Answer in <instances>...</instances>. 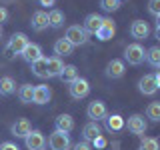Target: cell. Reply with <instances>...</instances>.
Returning <instances> with one entry per match:
<instances>
[{
  "mask_svg": "<svg viewBox=\"0 0 160 150\" xmlns=\"http://www.w3.org/2000/svg\"><path fill=\"white\" fill-rule=\"evenodd\" d=\"M154 78H156V84H158V90H160V70L154 74Z\"/></svg>",
  "mask_w": 160,
  "mask_h": 150,
  "instance_id": "obj_38",
  "label": "cell"
},
{
  "mask_svg": "<svg viewBox=\"0 0 160 150\" xmlns=\"http://www.w3.org/2000/svg\"><path fill=\"white\" fill-rule=\"evenodd\" d=\"M148 12L152 16H160V0H148Z\"/></svg>",
  "mask_w": 160,
  "mask_h": 150,
  "instance_id": "obj_32",
  "label": "cell"
},
{
  "mask_svg": "<svg viewBox=\"0 0 160 150\" xmlns=\"http://www.w3.org/2000/svg\"><path fill=\"white\" fill-rule=\"evenodd\" d=\"M60 80H62L64 84H70V82H74V80L78 78V68L74 66V64H64V70L60 72Z\"/></svg>",
  "mask_w": 160,
  "mask_h": 150,
  "instance_id": "obj_25",
  "label": "cell"
},
{
  "mask_svg": "<svg viewBox=\"0 0 160 150\" xmlns=\"http://www.w3.org/2000/svg\"><path fill=\"white\" fill-rule=\"evenodd\" d=\"M156 28H160V16H156Z\"/></svg>",
  "mask_w": 160,
  "mask_h": 150,
  "instance_id": "obj_40",
  "label": "cell"
},
{
  "mask_svg": "<svg viewBox=\"0 0 160 150\" xmlns=\"http://www.w3.org/2000/svg\"><path fill=\"white\" fill-rule=\"evenodd\" d=\"M28 36L24 32H16V34H12L8 40V46H6V54L8 56H14V54H22V50L28 46Z\"/></svg>",
  "mask_w": 160,
  "mask_h": 150,
  "instance_id": "obj_4",
  "label": "cell"
},
{
  "mask_svg": "<svg viewBox=\"0 0 160 150\" xmlns=\"http://www.w3.org/2000/svg\"><path fill=\"white\" fill-rule=\"evenodd\" d=\"M64 38L68 40L72 46H84V44L88 42V34L86 30L82 26H78V24H72V26L66 28V34H64Z\"/></svg>",
  "mask_w": 160,
  "mask_h": 150,
  "instance_id": "obj_3",
  "label": "cell"
},
{
  "mask_svg": "<svg viewBox=\"0 0 160 150\" xmlns=\"http://www.w3.org/2000/svg\"><path fill=\"white\" fill-rule=\"evenodd\" d=\"M54 52H56V56H70V54L74 52V46L68 42L66 38H58L56 42H54Z\"/></svg>",
  "mask_w": 160,
  "mask_h": 150,
  "instance_id": "obj_22",
  "label": "cell"
},
{
  "mask_svg": "<svg viewBox=\"0 0 160 150\" xmlns=\"http://www.w3.org/2000/svg\"><path fill=\"white\" fill-rule=\"evenodd\" d=\"M146 118H150L152 122H160V102L154 100L146 106Z\"/></svg>",
  "mask_w": 160,
  "mask_h": 150,
  "instance_id": "obj_29",
  "label": "cell"
},
{
  "mask_svg": "<svg viewBox=\"0 0 160 150\" xmlns=\"http://www.w3.org/2000/svg\"><path fill=\"white\" fill-rule=\"evenodd\" d=\"M42 6H54V0H38Z\"/></svg>",
  "mask_w": 160,
  "mask_h": 150,
  "instance_id": "obj_37",
  "label": "cell"
},
{
  "mask_svg": "<svg viewBox=\"0 0 160 150\" xmlns=\"http://www.w3.org/2000/svg\"><path fill=\"white\" fill-rule=\"evenodd\" d=\"M120 2H122V0H120Z\"/></svg>",
  "mask_w": 160,
  "mask_h": 150,
  "instance_id": "obj_42",
  "label": "cell"
},
{
  "mask_svg": "<svg viewBox=\"0 0 160 150\" xmlns=\"http://www.w3.org/2000/svg\"><path fill=\"white\" fill-rule=\"evenodd\" d=\"M2 36H4V30H2V26H0V40H2Z\"/></svg>",
  "mask_w": 160,
  "mask_h": 150,
  "instance_id": "obj_41",
  "label": "cell"
},
{
  "mask_svg": "<svg viewBox=\"0 0 160 150\" xmlns=\"http://www.w3.org/2000/svg\"><path fill=\"white\" fill-rule=\"evenodd\" d=\"M92 144H94L96 148H104V146H106V138H104L102 134H100V136H96V138L92 140Z\"/></svg>",
  "mask_w": 160,
  "mask_h": 150,
  "instance_id": "obj_34",
  "label": "cell"
},
{
  "mask_svg": "<svg viewBox=\"0 0 160 150\" xmlns=\"http://www.w3.org/2000/svg\"><path fill=\"white\" fill-rule=\"evenodd\" d=\"M104 126H106L108 132H118V130L124 128V118L120 116V114H106Z\"/></svg>",
  "mask_w": 160,
  "mask_h": 150,
  "instance_id": "obj_19",
  "label": "cell"
},
{
  "mask_svg": "<svg viewBox=\"0 0 160 150\" xmlns=\"http://www.w3.org/2000/svg\"><path fill=\"white\" fill-rule=\"evenodd\" d=\"M50 98H52V90H50V86H46V84L34 86V100H32V104L42 106V104H48L50 102Z\"/></svg>",
  "mask_w": 160,
  "mask_h": 150,
  "instance_id": "obj_13",
  "label": "cell"
},
{
  "mask_svg": "<svg viewBox=\"0 0 160 150\" xmlns=\"http://www.w3.org/2000/svg\"><path fill=\"white\" fill-rule=\"evenodd\" d=\"M72 150H92V144L86 142V140H80V142H76L72 146Z\"/></svg>",
  "mask_w": 160,
  "mask_h": 150,
  "instance_id": "obj_33",
  "label": "cell"
},
{
  "mask_svg": "<svg viewBox=\"0 0 160 150\" xmlns=\"http://www.w3.org/2000/svg\"><path fill=\"white\" fill-rule=\"evenodd\" d=\"M30 70H32V74L34 76H38V78H50L48 76V66H46V58H40L36 60V62H32L30 64Z\"/></svg>",
  "mask_w": 160,
  "mask_h": 150,
  "instance_id": "obj_24",
  "label": "cell"
},
{
  "mask_svg": "<svg viewBox=\"0 0 160 150\" xmlns=\"http://www.w3.org/2000/svg\"><path fill=\"white\" fill-rule=\"evenodd\" d=\"M68 94L72 96L74 100H82V98H86L88 94H90V82L86 78H76L74 82H70L68 84Z\"/></svg>",
  "mask_w": 160,
  "mask_h": 150,
  "instance_id": "obj_5",
  "label": "cell"
},
{
  "mask_svg": "<svg viewBox=\"0 0 160 150\" xmlns=\"http://www.w3.org/2000/svg\"><path fill=\"white\" fill-rule=\"evenodd\" d=\"M6 20H8V10L4 8V6H0V26H2Z\"/></svg>",
  "mask_w": 160,
  "mask_h": 150,
  "instance_id": "obj_36",
  "label": "cell"
},
{
  "mask_svg": "<svg viewBox=\"0 0 160 150\" xmlns=\"http://www.w3.org/2000/svg\"><path fill=\"white\" fill-rule=\"evenodd\" d=\"M24 146L28 150H44L46 148V138H44V134L40 132V130L32 128V132L24 138Z\"/></svg>",
  "mask_w": 160,
  "mask_h": 150,
  "instance_id": "obj_7",
  "label": "cell"
},
{
  "mask_svg": "<svg viewBox=\"0 0 160 150\" xmlns=\"http://www.w3.org/2000/svg\"><path fill=\"white\" fill-rule=\"evenodd\" d=\"M124 72H126V66H124L122 60L114 58V60H110V62H108V66H106V76H108V78H112V80L122 78Z\"/></svg>",
  "mask_w": 160,
  "mask_h": 150,
  "instance_id": "obj_15",
  "label": "cell"
},
{
  "mask_svg": "<svg viewBox=\"0 0 160 150\" xmlns=\"http://www.w3.org/2000/svg\"><path fill=\"white\" fill-rule=\"evenodd\" d=\"M24 60H26L28 64L36 62V60L42 58V48H40V44H34V42H28V46L22 50V54H20Z\"/></svg>",
  "mask_w": 160,
  "mask_h": 150,
  "instance_id": "obj_16",
  "label": "cell"
},
{
  "mask_svg": "<svg viewBox=\"0 0 160 150\" xmlns=\"http://www.w3.org/2000/svg\"><path fill=\"white\" fill-rule=\"evenodd\" d=\"M138 90L144 96H154V94L158 92V84H156L154 74H144V76L138 80Z\"/></svg>",
  "mask_w": 160,
  "mask_h": 150,
  "instance_id": "obj_9",
  "label": "cell"
},
{
  "mask_svg": "<svg viewBox=\"0 0 160 150\" xmlns=\"http://www.w3.org/2000/svg\"><path fill=\"white\" fill-rule=\"evenodd\" d=\"M10 132L16 138H26L28 134L32 132V124H30L28 118H16V122L10 126Z\"/></svg>",
  "mask_w": 160,
  "mask_h": 150,
  "instance_id": "obj_10",
  "label": "cell"
},
{
  "mask_svg": "<svg viewBox=\"0 0 160 150\" xmlns=\"http://www.w3.org/2000/svg\"><path fill=\"white\" fill-rule=\"evenodd\" d=\"M102 134V128H100L98 122H94V120H90L82 126V140H86V142H92L96 136Z\"/></svg>",
  "mask_w": 160,
  "mask_h": 150,
  "instance_id": "obj_17",
  "label": "cell"
},
{
  "mask_svg": "<svg viewBox=\"0 0 160 150\" xmlns=\"http://www.w3.org/2000/svg\"><path fill=\"white\" fill-rule=\"evenodd\" d=\"M154 36H156V40L160 42V28H156V30H154Z\"/></svg>",
  "mask_w": 160,
  "mask_h": 150,
  "instance_id": "obj_39",
  "label": "cell"
},
{
  "mask_svg": "<svg viewBox=\"0 0 160 150\" xmlns=\"http://www.w3.org/2000/svg\"><path fill=\"white\" fill-rule=\"evenodd\" d=\"M146 62L154 68H160V46H152L146 50Z\"/></svg>",
  "mask_w": 160,
  "mask_h": 150,
  "instance_id": "obj_28",
  "label": "cell"
},
{
  "mask_svg": "<svg viewBox=\"0 0 160 150\" xmlns=\"http://www.w3.org/2000/svg\"><path fill=\"white\" fill-rule=\"evenodd\" d=\"M18 98L22 104H32V100H34V86L32 84H22L18 88Z\"/></svg>",
  "mask_w": 160,
  "mask_h": 150,
  "instance_id": "obj_26",
  "label": "cell"
},
{
  "mask_svg": "<svg viewBox=\"0 0 160 150\" xmlns=\"http://www.w3.org/2000/svg\"><path fill=\"white\" fill-rule=\"evenodd\" d=\"M124 124H126V128L132 134H136V136H142V134L146 132V128H148L146 118H144L142 114H132V116L128 118V122H124Z\"/></svg>",
  "mask_w": 160,
  "mask_h": 150,
  "instance_id": "obj_8",
  "label": "cell"
},
{
  "mask_svg": "<svg viewBox=\"0 0 160 150\" xmlns=\"http://www.w3.org/2000/svg\"><path fill=\"white\" fill-rule=\"evenodd\" d=\"M86 114H88L90 120L100 122V120H104V118H106V114H108L106 104H104L102 100H92V102L88 104V108H86Z\"/></svg>",
  "mask_w": 160,
  "mask_h": 150,
  "instance_id": "obj_6",
  "label": "cell"
},
{
  "mask_svg": "<svg viewBox=\"0 0 160 150\" xmlns=\"http://www.w3.org/2000/svg\"><path fill=\"white\" fill-rule=\"evenodd\" d=\"M32 30H36V32H42V30L48 28V12H44V10H36V12L32 14Z\"/></svg>",
  "mask_w": 160,
  "mask_h": 150,
  "instance_id": "obj_18",
  "label": "cell"
},
{
  "mask_svg": "<svg viewBox=\"0 0 160 150\" xmlns=\"http://www.w3.org/2000/svg\"><path fill=\"white\" fill-rule=\"evenodd\" d=\"M140 150H160V142L156 138H142V142H140Z\"/></svg>",
  "mask_w": 160,
  "mask_h": 150,
  "instance_id": "obj_30",
  "label": "cell"
},
{
  "mask_svg": "<svg viewBox=\"0 0 160 150\" xmlns=\"http://www.w3.org/2000/svg\"><path fill=\"white\" fill-rule=\"evenodd\" d=\"M130 34H132V38H136V40H146L150 36L148 22H144V20H134L132 26H130Z\"/></svg>",
  "mask_w": 160,
  "mask_h": 150,
  "instance_id": "obj_12",
  "label": "cell"
},
{
  "mask_svg": "<svg viewBox=\"0 0 160 150\" xmlns=\"http://www.w3.org/2000/svg\"><path fill=\"white\" fill-rule=\"evenodd\" d=\"M46 66H48V76H60V72L64 70V62L60 56H52V58H46Z\"/></svg>",
  "mask_w": 160,
  "mask_h": 150,
  "instance_id": "obj_21",
  "label": "cell"
},
{
  "mask_svg": "<svg viewBox=\"0 0 160 150\" xmlns=\"http://www.w3.org/2000/svg\"><path fill=\"white\" fill-rule=\"evenodd\" d=\"M144 58H146V50H144L142 44L134 42V44H128V46L124 48V60H126L128 64H132V66L142 64Z\"/></svg>",
  "mask_w": 160,
  "mask_h": 150,
  "instance_id": "obj_1",
  "label": "cell"
},
{
  "mask_svg": "<svg viewBox=\"0 0 160 150\" xmlns=\"http://www.w3.org/2000/svg\"><path fill=\"white\" fill-rule=\"evenodd\" d=\"M16 92V80L12 76H2L0 78V94L2 96H10Z\"/></svg>",
  "mask_w": 160,
  "mask_h": 150,
  "instance_id": "obj_23",
  "label": "cell"
},
{
  "mask_svg": "<svg viewBox=\"0 0 160 150\" xmlns=\"http://www.w3.org/2000/svg\"><path fill=\"white\" fill-rule=\"evenodd\" d=\"M62 24H64V12L62 10H58V8L50 10L48 12V26L50 28H60Z\"/></svg>",
  "mask_w": 160,
  "mask_h": 150,
  "instance_id": "obj_27",
  "label": "cell"
},
{
  "mask_svg": "<svg viewBox=\"0 0 160 150\" xmlns=\"http://www.w3.org/2000/svg\"><path fill=\"white\" fill-rule=\"evenodd\" d=\"M116 34V24H114L112 18H104L102 20V26H100V30L96 32V38L102 40V42H106V40H110Z\"/></svg>",
  "mask_w": 160,
  "mask_h": 150,
  "instance_id": "obj_11",
  "label": "cell"
},
{
  "mask_svg": "<svg viewBox=\"0 0 160 150\" xmlns=\"http://www.w3.org/2000/svg\"><path fill=\"white\" fill-rule=\"evenodd\" d=\"M54 130H62V132H72L74 130V118L70 114H60L54 120Z\"/></svg>",
  "mask_w": 160,
  "mask_h": 150,
  "instance_id": "obj_20",
  "label": "cell"
},
{
  "mask_svg": "<svg viewBox=\"0 0 160 150\" xmlns=\"http://www.w3.org/2000/svg\"><path fill=\"white\" fill-rule=\"evenodd\" d=\"M102 20H104V16L92 12V14H88V16L84 18V26L82 28L86 30V34H96L100 30V26H102Z\"/></svg>",
  "mask_w": 160,
  "mask_h": 150,
  "instance_id": "obj_14",
  "label": "cell"
},
{
  "mask_svg": "<svg viewBox=\"0 0 160 150\" xmlns=\"http://www.w3.org/2000/svg\"><path fill=\"white\" fill-rule=\"evenodd\" d=\"M48 146H50V150H70L72 148L70 134L62 132V130H54L48 136Z\"/></svg>",
  "mask_w": 160,
  "mask_h": 150,
  "instance_id": "obj_2",
  "label": "cell"
},
{
  "mask_svg": "<svg viewBox=\"0 0 160 150\" xmlns=\"http://www.w3.org/2000/svg\"><path fill=\"white\" fill-rule=\"evenodd\" d=\"M0 150H20L14 142H2L0 144Z\"/></svg>",
  "mask_w": 160,
  "mask_h": 150,
  "instance_id": "obj_35",
  "label": "cell"
},
{
  "mask_svg": "<svg viewBox=\"0 0 160 150\" xmlns=\"http://www.w3.org/2000/svg\"><path fill=\"white\" fill-rule=\"evenodd\" d=\"M120 0H100V6H102L104 12H116L120 8Z\"/></svg>",
  "mask_w": 160,
  "mask_h": 150,
  "instance_id": "obj_31",
  "label": "cell"
}]
</instances>
